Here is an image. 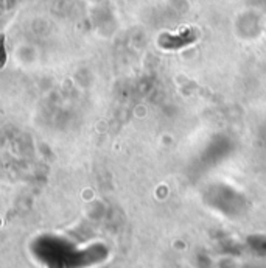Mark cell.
<instances>
[{"label":"cell","instance_id":"cell-1","mask_svg":"<svg viewBox=\"0 0 266 268\" xmlns=\"http://www.w3.org/2000/svg\"><path fill=\"white\" fill-rule=\"evenodd\" d=\"M6 64V50H5V44H3V38L0 36V69Z\"/></svg>","mask_w":266,"mask_h":268}]
</instances>
